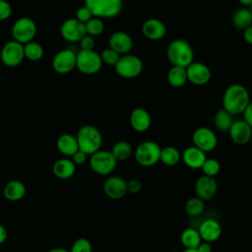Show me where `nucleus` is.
Listing matches in <instances>:
<instances>
[{"instance_id":"4c0bfd02","label":"nucleus","mask_w":252,"mask_h":252,"mask_svg":"<svg viewBox=\"0 0 252 252\" xmlns=\"http://www.w3.org/2000/svg\"><path fill=\"white\" fill-rule=\"evenodd\" d=\"M93 14L92 12L90 11V9L87 7V6H81L80 8L77 9L76 11V15H75V18L80 21L81 23L83 24H86L89 20H91L93 18Z\"/></svg>"},{"instance_id":"4468645a","label":"nucleus","mask_w":252,"mask_h":252,"mask_svg":"<svg viewBox=\"0 0 252 252\" xmlns=\"http://www.w3.org/2000/svg\"><path fill=\"white\" fill-rule=\"evenodd\" d=\"M187 81L195 86H204L207 85L212 77V73L210 68L202 63L193 61L186 68Z\"/></svg>"},{"instance_id":"4be33fe9","label":"nucleus","mask_w":252,"mask_h":252,"mask_svg":"<svg viewBox=\"0 0 252 252\" xmlns=\"http://www.w3.org/2000/svg\"><path fill=\"white\" fill-rule=\"evenodd\" d=\"M207 158L206 153L195 146L186 148L181 154V159L186 166L192 169H201Z\"/></svg>"},{"instance_id":"a878e982","label":"nucleus","mask_w":252,"mask_h":252,"mask_svg":"<svg viewBox=\"0 0 252 252\" xmlns=\"http://www.w3.org/2000/svg\"><path fill=\"white\" fill-rule=\"evenodd\" d=\"M231 23L235 29L244 31L252 25V12L248 7L238 8L231 17Z\"/></svg>"},{"instance_id":"39448f33","label":"nucleus","mask_w":252,"mask_h":252,"mask_svg":"<svg viewBox=\"0 0 252 252\" xmlns=\"http://www.w3.org/2000/svg\"><path fill=\"white\" fill-rule=\"evenodd\" d=\"M161 148L154 141H145L138 145L133 155L138 164L144 167H151L159 161Z\"/></svg>"},{"instance_id":"423d86ee","label":"nucleus","mask_w":252,"mask_h":252,"mask_svg":"<svg viewBox=\"0 0 252 252\" xmlns=\"http://www.w3.org/2000/svg\"><path fill=\"white\" fill-rule=\"evenodd\" d=\"M114 69L119 77L124 79H134L142 73L143 62L139 56L128 53L120 56Z\"/></svg>"},{"instance_id":"a19ab883","label":"nucleus","mask_w":252,"mask_h":252,"mask_svg":"<svg viewBox=\"0 0 252 252\" xmlns=\"http://www.w3.org/2000/svg\"><path fill=\"white\" fill-rule=\"evenodd\" d=\"M142 189V183L138 179H130L127 181V192L130 194H137Z\"/></svg>"},{"instance_id":"c756f323","label":"nucleus","mask_w":252,"mask_h":252,"mask_svg":"<svg viewBox=\"0 0 252 252\" xmlns=\"http://www.w3.org/2000/svg\"><path fill=\"white\" fill-rule=\"evenodd\" d=\"M111 154L118 161L127 160L133 155V149L130 143L126 141H118L111 148Z\"/></svg>"},{"instance_id":"b1692460","label":"nucleus","mask_w":252,"mask_h":252,"mask_svg":"<svg viewBox=\"0 0 252 252\" xmlns=\"http://www.w3.org/2000/svg\"><path fill=\"white\" fill-rule=\"evenodd\" d=\"M56 148L60 154L67 158H71L79 150L76 136L68 133L60 135L56 141Z\"/></svg>"},{"instance_id":"6ab92c4d","label":"nucleus","mask_w":252,"mask_h":252,"mask_svg":"<svg viewBox=\"0 0 252 252\" xmlns=\"http://www.w3.org/2000/svg\"><path fill=\"white\" fill-rule=\"evenodd\" d=\"M143 35L150 40H159L166 34V27L162 21L157 18L146 20L142 25Z\"/></svg>"},{"instance_id":"3c124183","label":"nucleus","mask_w":252,"mask_h":252,"mask_svg":"<svg viewBox=\"0 0 252 252\" xmlns=\"http://www.w3.org/2000/svg\"><path fill=\"white\" fill-rule=\"evenodd\" d=\"M248 8H249V9H250V11H251V12H252V4H251V5H250V6H249V7H248Z\"/></svg>"},{"instance_id":"c03bdc74","label":"nucleus","mask_w":252,"mask_h":252,"mask_svg":"<svg viewBox=\"0 0 252 252\" xmlns=\"http://www.w3.org/2000/svg\"><path fill=\"white\" fill-rule=\"evenodd\" d=\"M196 249H197L198 252H212V251H213V248H212L211 243L206 242V241L201 242L200 245H199Z\"/></svg>"},{"instance_id":"f3484780","label":"nucleus","mask_w":252,"mask_h":252,"mask_svg":"<svg viewBox=\"0 0 252 252\" xmlns=\"http://www.w3.org/2000/svg\"><path fill=\"white\" fill-rule=\"evenodd\" d=\"M108 44L111 49L116 51L119 55L130 53L133 48V39L131 35L125 32L117 31L110 34Z\"/></svg>"},{"instance_id":"412c9836","label":"nucleus","mask_w":252,"mask_h":252,"mask_svg":"<svg viewBox=\"0 0 252 252\" xmlns=\"http://www.w3.org/2000/svg\"><path fill=\"white\" fill-rule=\"evenodd\" d=\"M129 121L132 129L138 133H144L148 131L152 124L150 113L143 107H137L133 109L130 114Z\"/></svg>"},{"instance_id":"58836bf2","label":"nucleus","mask_w":252,"mask_h":252,"mask_svg":"<svg viewBox=\"0 0 252 252\" xmlns=\"http://www.w3.org/2000/svg\"><path fill=\"white\" fill-rule=\"evenodd\" d=\"M12 15V6L6 0H0V22L8 20Z\"/></svg>"},{"instance_id":"20e7f679","label":"nucleus","mask_w":252,"mask_h":252,"mask_svg":"<svg viewBox=\"0 0 252 252\" xmlns=\"http://www.w3.org/2000/svg\"><path fill=\"white\" fill-rule=\"evenodd\" d=\"M84 5L90 9L94 17L107 19L120 14L123 0H84Z\"/></svg>"},{"instance_id":"c9c22d12","label":"nucleus","mask_w":252,"mask_h":252,"mask_svg":"<svg viewBox=\"0 0 252 252\" xmlns=\"http://www.w3.org/2000/svg\"><path fill=\"white\" fill-rule=\"evenodd\" d=\"M92 250H93V247H92L91 241L86 237H80L73 242L69 251L70 252H92Z\"/></svg>"},{"instance_id":"79ce46f5","label":"nucleus","mask_w":252,"mask_h":252,"mask_svg":"<svg viewBox=\"0 0 252 252\" xmlns=\"http://www.w3.org/2000/svg\"><path fill=\"white\" fill-rule=\"evenodd\" d=\"M88 155L85 154L84 152L78 150L72 157H71V159L73 160V162L76 164V165H82L84 164L87 160H88Z\"/></svg>"},{"instance_id":"de8ad7c7","label":"nucleus","mask_w":252,"mask_h":252,"mask_svg":"<svg viewBox=\"0 0 252 252\" xmlns=\"http://www.w3.org/2000/svg\"><path fill=\"white\" fill-rule=\"evenodd\" d=\"M47 252H70V251L65 249V248H62V247H55V248H52V249L48 250Z\"/></svg>"},{"instance_id":"aec40b11","label":"nucleus","mask_w":252,"mask_h":252,"mask_svg":"<svg viewBox=\"0 0 252 252\" xmlns=\"http://www.w3.org/2000/svg\"><path fill=\"white\" fill-rule=\"evenodd\" d=\"M198 231L203 241L212 243L220 237L222 230L220 223L217 220L207 219L200 223Z\"/></svg>"},{"instance_id":"864d4df0","label":"nucleus","mask_w":252,"mask_h":252,"mask_svg":"<svg viewBox=\"0 0 252 252\" xmlns=\"http://www.w3.org/2000/svg\"><path fill=\"white\" fill-rule=\"evenodd\" d=\"M53 1H60V0H53Z\"/></svg>"},{"instance_id":"37998d69","label":"nucleus","mask_w":252,"mask_h":252,"mask_svg":"<svg viewBox=\"0 0 252 252\" xmlns=\"http://www.w3.org/2000/svg\"><path fill=\"white\" fill-rule=\"evenodd\" d=\"M243 120L252 127V101L249 102V104L246 106V108L243 111Z\"/></svg>"},{"instance_id":"2eb2a0df","label":"nucleus","mask_w":252,"mask_h":252,"mask_svg":"<svg viewBox=\"0 0 252 252\" xmlns=\"http://www.w3.org/2000/svg\"><path fill=\"white\" fill-rule=\"evenodd\" d=\"M227 133L231 141L236 145H245L252 139V127L243 119L233 120Z\"/></svg>"},{"instance_id":"6e6552de","label":"nucleus","mask_w":252,"mask_h":252,"mask_svg":"<svg viewBox=\"0 0 252 252\" xmlns=\"http://www.w3.org/2000/svg\"><path fill=\"white\" fill-rule=\"evenodd\" d=\"M89 162L92 170L98 175H109L117 165V160L111 152L104 150H99L91 155Z\"/></svg>"},{"instance_id":"f8f14e48","label":"nucleus","mask_w":252,"mask_h":252,"mask_svg":"<svg viewBox=\"0 0 252 252\" xmlns=\"http://www.w3.org/2000/svg\"><path fill=\"white\" fill-rule=\"evenodd\" d=\"M76 56L72 49L59 50L52 58L51 67L58 74H67L76 68Z\"/></svg>"},{"instance_id":"ea45409f","label":"nucleus","mask_w":252,"mask_h":252,"mask_svg":"<svg viewBox=\"0 0 252 252\" xmlns=\"http://www.w3.org/2000/svg\"><path fill=\"white\" fill-rule=\"evenodd\" d=\"M79 45H80V50H94V37H93L89 34H86L80 39Z\"/></svg>"},{"instance_id":"a18cd8bd","label":"nucleus","mask_w":252,"mask_h":252,"mask_svg":"<svg viewBox=\"0 0 252 252\" xmlns=\"http://www.w3.org/2000/svg\"><path fill=\"white\" fill-rule=\"evenodd\" d=\"M243 38L248 44L252 45V25L243 31Z\"/></svg>"},{"instance_id":"7ed1b4c3","label":"nucleus","mask_w":252,"mask_h":252,"mask_svg":"<svg viewBox=\"0 0 252 252\" xmlns=\"http://www.w3.org/2000/svg\"><path fill=\"white\" fill-rule=\"evenodd\" d=\"M76 138L79 150L88 156L99 151L102 145V135L100 131L93 125L82 126L79 129Z\"/></svg>"},{"instance_id":"9b49d317","label":"nucleus","mask_w":252,"mask_h":252,"mask_svg":"<svg viewBox=\"0 0 252 252\" xmlns=\"http://www.w3.org/2000/svg\"><path fill=\"white\" fill-rule=\"evenodd\" d=\"M192 141L195 147L205 153L214 151L218 146V138L216 133L205 126L197 128L192 134Z\"/></svg>"},{"instance_id":"bb28decb","label":"nucleus","mask_w":252,"mask_h":252,"mask_svg":"<svg viewBox=\"0 0 252 252\" xmlns=\"http://www.w3.org/2000/svg\"><path fill=\"white\" fill-rule=\"evenodd\" d=\"M180 241L185 249H196L202 242V238L198 229L188 227L181 232Z\"/></svg>"},{"instance_id":"5701e85b","label":"nucleus","mask_w":252,"mask_h":252,"mask_svg":"<svg viewBox=\"0 0 252 252\" xmlns=\"http://www.w3.org/2000/svg\"><path fill=\"white\" fill-rule=\"evenodd\" d=\"M76 172V164L69 158L57 159L52 165V173L59 179H69Z\"/></svg>"},{"instance_id":"ddd939ff","label":"nucleus","mask_w":252,"mask_h":252,"mask_svg":"<svg viewBox=\"0 0 252 252\" xmlns=\"http://www.w3.org/2000/svg\"><path fill=\"white\" fill-rule=\"evenodd\" d=\"M60 34L67 41L79 42L80 39L87 34L85 24L81 23L76 18H69L61 24Z\"/></svg>"},{"instance_id":"7c9ffc66","label":"nucleus","mask_w":252,"mask_h":252,"mask_svg":"<svg viewBox=\"0 0 252 252\" xmlns=\"http://www.w3.org/2000/svg\"><path fill=\"white\" fill-rule=\"evenodd\" d=\"M232 117L233 116L230 113H228L226 110H224L223 108L218 110L214 116L215 127L220 132H228V130L233 122Z\"/></svg>"},{"instance_id":"1a4fd4ad","label":"nucleus","mask_w":252,"mask_h":252,"mask_svg":"<svg viewBox=\"0 0 252 252\" xmlns=\"http://www.w3.org/2000/svg\"><path fill=\"white\" fill-rule=\"evenodd\" d=\"M100 54L94 50H80L76 56V68L85 75H94L102 67Z\"/></svg>"},{"instance_id":"2f4dec72","label":"nucleus","mask_w":252,"mask_h":252,"mask_svg":"<svg viewBox=\"0 0 252 252\" xmlns=\"http://www.w3.org/2000/svg\"><path fill=\"white\" fill-rule=\"evenodd\" d=\"M24 54L26 59L32 62H36L43 57L44 50L40 43L32 40L24 44Z\"/></svg>"},{"instance_id":"cd10ccee","label":"nucleus","mask_w":252,"mask_h":252,"mask_svg":"<svg viewBox=\"0 0 252 252\" xmlns=\"http://www.w3.org/2000/svg\"><path fill=\"white\" fill-rule=\"evenodd\" d=\"M166 78L168 84L173 88L183 87L188 82L186 69L177 66H171V68L167 72Z\"/></svg>"},{"instance_id":"f03ea898","label":"nucleus","mask_w":252,"mask_h":252,"mask_svg":"<svg viewBox=\"0 0 252 252\" xmlns=\"http://www.w3.org/2000/svg\"><path fill=\"white\" fill-rule=\"evenodd\" d=\"M166 56L172 66L186 68L194 61V50L187 40L176 38L167 45Z\"/></svg>"},{"instance_id":"e433bc0d","label":"nucleus","mask_w":252,"mask_h":252,"mask_svg":"<svg viewBox=\"0 0 252 252\" xmlns=\"http://www.w3.org/2000/svg\"><path fill=\"white\" fill-rule=\"evenodd\" d=\"M120 56L121 55H119L116 51H114L110 47H107V48L103 49L102 52L100 53V57H101L102 63L107 64L109 66H115V64L119 60Z\"/></svg>"},{"instance_id":"393cba45","label":"nucleus","mask_w":252,"mask_h":252,"mask_svg":"<svg viewBox=\"0 0 252 252\" xmlns=\"http://www.w3.org/2000/svg\"><path fill=\"white\" fill-rule=\"evenodd\" d=\"M27 189L26 185L20 180H11L9 181L3 189L4 197L12 202L22 200L26 195Z\"/></svg>"},{"instance_id":"8fccbe9b","label":"nucleus","mask_w":252,"mask_h":252,"mask_svg":"<svg viewBox=\"0 0 252 252\" xmlns=\"http://www.w3.org/2000/svg\"><path fill=\"white\" fill-rule=\"evenodd\" d=\"M183 252H198L197 249H185Z\"/></svg>"},{"instance_id":"49530a36","label":"nucleus","mask_w":252,"mask_h":252,"mask_svg":"<svg viewBox=\"0 0 252 252\" xmlns=\"http://www.w3.org/2000/svg\"><path fill=\"white\" fill-rule=\"evenodd\" d=\"M7 237H8V232L6 227L0 224V244H3L7 240Z\"/></svg>"},{"instance_id":"603ef678","label":"nucleus","mask_w":252,"mask_h":252,"mask_svg":"<svg viewBox=\"0 0 252 252\" xmlns=\"http://www.w3.org/2000/svg\"><path fill=\"white\" fill-rule=\"evenodd\" d=\"M171 252H178V251H171Z\"/></svg>"},{"instance_id":"a211bd4d","label":"nucleus","mask_w":252,"mask_h":252,"mask_svg":"<svg viewBox=\"0 0 252 252\" xmlns=\"http://www.w3.org/2000/svg\"><path fill=\"white\" fill-rule=\"evenodd\" d=\"M217 191L218 182L216 181L215 177H210L203 174L195 182L196 196L204 201L214 198L217 194Z\"/></svg>"},{"instance_id":"f257e3e1","label":"nucleus","mask_w":252,"mask_h":252,"mask_svg":"<svg viewBox=\"0 0 252 252\" xmlns=\"http://www.w3.org/2000/svg\"><path fill=\"white\" fill-rule=\"evenodd\" d=\"M250 101L248 90L243 85L232 84L223 93L222 108L234 116L243 113Z\"/></svg>"},{"instance_id":"dca6fc26","label":"nucleus","mask_w":252,"mask_h":252,"mask_svg":"<svg viewBox=\"0 0 252 252\" xmlns=\"http://www.w3.org/2000/svg\"><path fill=\"white\" fill-rule=\"evenodd\" d=\"M102 189L104 194L112 200L122 199L128 193L127 181L120 176H109L106 178Z\"/></svg>"},{"instance_id":"c85d7f7f","label":"nucleus","mask_w":252,"mask_h":252,"mask_svg":"<svg viewBox=\"0 0 252 252\" xmlns=\"http://www.w3.org/2000/svg\"><path fill=\"white\" fill-rule=\"evenodd\" d=\"M181 160V153L173 146L161 148L159 161L167 166H173Z\"/></svg>"},{"instance_id":"473e14b6","label":"nucleus","mask_w":252,"mask_h":252,"mask_svg":"<svg viewBox=\"0 0 252 252\" xmlns=\"http://www.w3.org/2000/svg\"><path fill=\"white\" fill-rule=\"evenodd\" d=\"M185 212L188 216L196 218L202 215L205 210V201L199 197H191L185 203Z\"/></svg>"},{"instance_id":"f704fd0d","label":"nucleus","mask_w":252,"mask_h":252,"mask_svg":"<svg viewBox=\"0 0 252 252\" xmlns=\"http://www.w3.org/2000/svg\"><path fill=\"white\" fill-rule=\"evenodd\" d=\"M203 174L210 176V177H216L219 172L220 171V164L219 162V160H217L216 158H207L205 162L203 163L202 167H201Z\"/></svg>"},{"instance_id":"09e8293b","label":"nucleus","mask_w":252,"mask_h":252,"mask_svg":"<svg viewBox=\"0 0 252 252\" xmlns=\"http://www.w3.org/2000/svg\"><path fill=\"white\" fill-rule=\"evenodd\" d=\"M243 7H249L252 4V0H237Z\"/></svg>"},{"instance_id":"0eeeda50","label":"nucleus","mask_w":252,"mask_h":252,"mask_svg":"<svg viewBox=\"0 0 252 252\" xmlns=\"http://www.w3.org/2000/svg\"><path fill=\"white\" fill-rule=\"evenodd\" d=\"M37 32L35 22L29 17H21L15 21L11 29V34L14 40L26 44L32 41Z\"/></svg>"},{"instance_id":"9d476101","label":"nucleus","mask_w":252,"mask_h":252,"mask_svg":"<svg viewBox=\"0 0 252 252\" xmlns=\"http://www.w3.org/2000/svg\"><path fill=\"white\" fill-rule=\"evenodd\" d=\"M25 58L24 44L12 39L7 41L1 48L0 59L2 63L10 68L19 66Z\"/></svg>"},{"instance_id":"72a5a7b5","label":"nucleus","mask_w":252,"mask_h":252,"mask_svg":"<svg viewBox=\"0 0 252 252\" xmlns=\"http://www.w3.org/2000/svg\"><path fill=\"white\" fill-rule=\"evenodd\" d=\"M85 29H86V33L94 37L97 35H100L103 31H104V23L102 19L93 17L91 20H89L85 24Z\"/></svg>"}]
</instances>
